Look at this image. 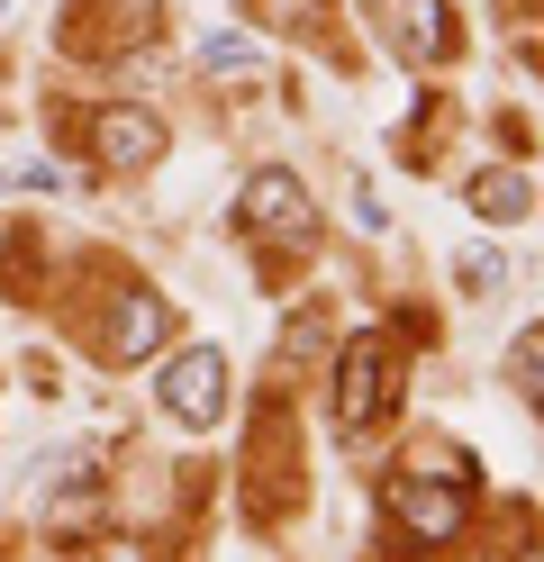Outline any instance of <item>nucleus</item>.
Returning <instances> with one entry per match:
<instances>
[{"instance_id":"obj_1","label":"nucleus","mask_w":544,"mask_h":562,"mask_svg":"<svg viewBox=\"0 0 544 562\" xmlns=\"http://www.w3.org/2000/svg\"><path fill=\"white\" fill-rule=\"evenodd\" d=\"M471 490H481V463H471L463 445H409V463L390 481V517L399 536L418 544H454L463 517H471Z\"/></svg>"},{"instance_id":"obj_2","label":"nucleus","mask_w":544,"mask_h":562,"mask_svg":"<svg viewBox=\"0 0 544 562\" xmlns=\"http://www.w3.org/2000/svg\"><path fill=\"white\" fill-rule=\"evenodd\" d=\"M399 372H409V363H399L390 336H354L345 355H336V417H345L354 436L381 427V417L399 408Z\"/></svg>"},{"instance_id":"obj_3","label":"nucleus","mask_w":544,"mask_h":562,"mask_svg":"<svg viewBox=\"0 0 544 562\" xmlns=\"http://www.w3.org/2000/svg\"><path fill=\"white\" fill-rule=\"evenodd\" d=\"M373 19H381V37L409 55V64H445L463 46V27H454L445 0H373Z\"/></svg>"},{"instance_id":"obj_4","label":"nucleus","mask_w":544,"mask_h":562,"mask_svg":"<svg viewBox=\"0 0 544 562\" xmlns=\"http://www.w3.org/2000/svg\"><path fill=\"white\" fill-rule=\"evenodd\" d=\"M164 408L181 427H218V408H227V363H218V345H191V355L164 363Z\"/></svg>"},{"instance_id":"obj_5","label":"nucleus","mask_w":544,"mask_h":562,"mask_svg":"<svg viewBox=\"0 0 544 562\" xmlns=\"http://www.w3.org/2000/svg\"><path fill=\"white\" fill-rule=\"evenodd\" d=\"M245 227L273 236V245H309L318 236V209H309V191L290 182V172H254V182H245Z\"/></svg>"},{"instance_id":"obj_6","label":"nucleus","mask_w":544,"mask_h":562,"mask_svg":"<svg viewBox=\"0 0 544 562\" xmlns=\"http://www.w3.org/2000/svg\"><path fill=\"white\" fill-rule=\"evenodd\" d=\"M164 327H173V308L155 291H119V308H109V363H145L164 345Z\"/></svg>"},{"instance_id":"obj_7","label":"nucleus","mask_w":544,"mask_h":562,"mask_svg":"<svg viewBox=\"0 0 544 562\" xmlns=\"http://www.w3.org/2000/svg\"><path fill=\"white\" fill-rule=\"evenodd\" d=\"M91 146H100V164H155L164 155V119L155 110H100Z\"/></svg>"},{"instance_id":"obj_8","label":"nucleus","mask_w":544,"mask_h":562,"mask_svg":"<svg viewBox=\"0 0 544 562\" xmlns=\"http://www.w3.org/2000/svg\"><path fill=\"white\" fill-rule=\"evenodd\" d=\"M526 200H535V191H526V172H481V182H471V209H481V218H499V227H508V218H526Z\"/></svg>"},{"instance_id":"obj_9","label":"nucleus","mask_w":544,"mask_h":562,"mask_svg":"<svg viewBox=\"0 0 544 562\" xmlns=\"http://www.w3.org/2000/svg\"><path fill=\"white\" fill-rule=\"evenodd\" d=\"M200 64H209V74H254V37H245V27H209Z\"/></svg>"},{"instance_id":"obj_10","label":"nucleus","mask_w":544,"mask_h":562,"mask_svg":"<svg viewBox=\"0 0 544 562\" xmlns=\"http://www.w3.org/2000/svg\"><path fill=\"white\" fill-rule=\"evenodd\" d=\"M508 372H518V391H526V400L544 408V327H526V336H518V355H508Z\"/></svg>"},{"instance_id":"obj_11","label":"nucleus","mask_w":544,"mask_h":562,"mask_svg":"<svg viewBox=\"0 0 544 562\" xmlns=\"http://www.w3.org/2000/svg\"><path fill=\"white\" fill-rule=\"evenodd\" d=\"M264 10H273V19H300V27H318V10H326V0H264Z\"/></svg>"}]
</instances>
